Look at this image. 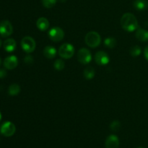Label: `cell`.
<instances>
[{"label": "cell", "mask_w": 148, "mask_h": 148, "mask_svg": "<svg viewBox=\"0 0 148 148\" xmlns=\"http://www.w3.org/2000/svg\"><path fill=\"white\" fill-rule=\"evenodd\" d=\"M121 25L126 31L133 32L138 27V22L134 14L125 13L121 18Z\"/></svg>", "instance_id": "cell-1"}, {"label": "cell", "mask_w": 148, "mask_h": 148, "mask_svg": "<svg viewBox=\"0 0 148 148\" xmlns=\"http://www.w3.org/2000/svg\"><path fill=\"white\" fill-rule=\"evenodd\" d=\"M85 43L91 48H96L101 44V38L99 33L95 31L89 32L85 36Z\"/></svg>", "instance_id": "cell-2"}, {"label": "cell", "mask_w": 148, "mask_h": 148, "mask_svg": "<svg viewBox=\"0 0 148 148\" xmlns=\"http://www.w3.org/2000/svg\"><path fill=\"white\" fill-rule=\"evenodd\" d=\"M75 53V47L71 43H64L59 47V55L65 59H70Z\"/></svg>", "instance_id": "cell-3"}, {"label": "cell", "mask_w": 148, "mask_h": 148, "mask_svg": "<svg viewBox=\"0 0 148 148\" xmlns=\"http://www.w3.org/2000/svg\"><path fill=\"white\" fill-rule=\"evenodd\" d=\"M36 41L30 36H25L21 40V47L26 53H32L36 49Z\"/></svg>", "instance_id": "cell-4"}, {"label": "cell", "mask_w": 148, "mask_h": 148, "mask_svg": "<svg viewBox=\"0 0 148 148\" xmlns=\"http://www.w3.org/2000/svg\"><path fill=\"white\" fill-rule=\"evenodd\" d=\"M15 125L10 121H6L0 127V132L4 137H11L15 133Z\"/></svg>", "instance_id": "cell-5"}, {"label": "cell", "mask_w": 148, "mask_h": 148, "mask_svg": "<svg viewBox=\"0 0 148 148\" xmlns=\"http://www.w3.org/2000/svg\"><path fill=\"white\" fill-rule=\"evenodd\" d=\"M49 36L54 42L61 41L64 37V32L61 27H53L49 32Z\"/></svg>", "instance_id": "cell-6"}, {"label": "cell", "mask_w": 148, "mask_h": 148, "mask_svg": "<svg viewBox=\"0 0 148 148\" xmlns=\"http://www.w3.org/2000/svg\"><path fill=\"white\" fill-rule=\"evenodd\" d=\"M77 59L80 63L87 64L90 63L92 59V54L88 49L82 48L79 49L77 53Z\"/></svg>", "instance_id": "cell-7"}, {"label": "cell", "mask_w": 148, "mask_h": 148, "mask_svg": "<svg viewBox=\"0 0 148 148\" xmlns=\"http://www.w3.org/2000/svg\"><path fill=\"white\" fill-rule=\"evenodd\" d=\"M13 32L12 24L8 20H3L0 23V36L3 38L11 36Z\"/></svg>", "instance_id": "cell-8"}, {"label": "cell", "mask_w": 148, "mask_h": 148, "mask_svg": "<svg viewBox=\"0 0 148 148\" xmlns=\"http://www.w3.org/2000/svg\"><path fill=\"white\" fill-rule=\"evenodd\" d=\"M95 60L98 64L106 65L108 64L110 61L109 56L104 51H98L95 55Z\"/></svg>", "instance_id": "cell-9"}, {"label": "cell", "mask_w": 148, "mask_h": 148, "mask_svg": "<svg viewBox=\"0 0 148 148\" xmlns=\"http://www.w3.org/2000/svg\"><path fill=\"white\" fill-rule=\"evenodd\" d=\"M18 64V59L15 56H10L4 61V66L7 69H13L17 67Z\"/></svg>", "instance_id": "cell-10"}, {"label": "cell", "mask_w": 148, "mask_h": 148, "mask_svg": "<svg viewBox=\"0 0 148 148\" xmlns=\"http://www.w3.org/2000/svg\"><path fill=\"white\" fill-rule=\"evenodd\" d=\"M119 140L118 137L114 134L110 135L106 140V148H119Z\"/></svg>", "instance_id": "cell-11"}, {"label": "cell", "mask_w": 148, "mask_h": 148, "mask_svg": "<svg viewBox=\"0 0 148 148\" xmlns=\"http://www.w3.org/2000/svg\"><path fill=\"white\" fill-rule=\"evenodd\" d=\"M3 46H4V50L7 51V52H12L15 50L17 47V43L13 38H8L4 42Z\"/></svg>", "instance_id": "cell-12"}, {"label": "cell", "mask_w": 148, "mask_h": 148, "mask_svg": "<svg viewBox=\"0 0 148 148\" xmlns=\"http://www.w3.org/2000/svg\"><path fill=\"white\" fill-rule=\"evenodd\" d=\"M36 26L41 31H45L49 27V22L46 17H40L36 22Z\"/></svg>", "instance_id": "cell-13"}, {"label": "cell", "mask_w": 148, "mask_h": 148, "mask_svg": "<svg viewBox=\"0 0 148 148\" xmlns=\"http://www.w3.org/2000/svg\"><path fill=\"white\" fill-rule=\"evenodd\" d=\"M43 55L47 59H53L56 55V49L51 46H47L43 49Z\"/></svg>", "instance_id": "cell-14"}, {"label": "cell", "mask_w": 148, "mask_h": 148, "mask_svg": "<svg viewBox=\"0 0 148 148\" xmlns=\"http://www.w3.org/2000/svg\"><path fill=\"white\" fill-rule=\"evenodd\" d=\"M134 7L139 11H144L148 8V1L147 0H135Z\"/></svg>", "instance_id": "cell-15"}, {"label": "cell", "mask_w": 148, "mask_h": 148, "mask_svg": "<svg viewBox=\"0 0 148 148\" xmlns=\"http://www.w3.org/2000/svg\"><path fill=\"white\" fill-rule=\"evenodd\" d=\"M136 38L139 40L143 42H145L148 40V31L145 29L140 28L136 32Z\"/></svg>", "instance_id": "cell-16"}, {"label": "cell", "mask_w": 148, "mask_h": 148, "mask_svg": "<svg viewBox=\"0 0 148 148\" xmlns=\"http://www.w3.org/2000/svg\"><path fill=\"white\" fill-rule=\"evenodd\" d=\"M20 87L17 84H12L8 88V92L10 95H17L20 93Z\"/></svg>", "instance_id": "cell-17"}, {"label": "cell", "mask_w": 148, "mask_h": 148, "mask_svg": "<svg viewBox=\"0 0 148 148\" xmlns=\"http://www.w3.org/2000/svg\"><path fill=\"white\" fill-rule=\"evenodd\" d=\"M83 74L85 79H91L94 77V76H95V69L92 67H91V66H88V67H87L86 69L84 70Z\"/></svg>", "instance_id": "cell-18"}, {"label": "cell", "mask_w": 148, "mask_h": 148, "mask_svg": "<svg viewBox=\"0 0 148 148\" xmlns=\"http://www.w3.org/2000/svg\"><path fill=\"white\" fill-rule=\"evenodd\" d=\"M104 44L106 47L110 48V49H113L116 45V40L113 37H108L106 38L104 40Z\"/></svg>", "instance_id": "cell-19"}, {"label": "cell", "mask_w": 148, "mask_h": 148, "mask_svg": "<svg viewBox=\"0 0 148 148\" xmlns=\"http://www.w3.org/2000/svg\"><path fill=\"white\" fill-rule=\"evenodd\" d=\"M142 49L140 46H134L130 49V54L133 56V57H137V56H140L141 53Z\"/></svg>", "instance_id": "cell-20"}, {"label": "cell", "mask_w": 148, "mask_h": 148, "mask_svg": "<svg viewBox=\"0 0 148 148\" xmlns=\"http://www.w3.org/2000/svg\"><path fill=\"white\" fill-rule=\"evenodd\" d=\"M64 62L63 60H62V59H57L54 62V64H53V66H54L55 69H56L58 71H61L62 69H64Z\"/></svg>", "instance_id": "cell-21"}, {"label": "cell", "mask_w": 148, "mask_h": 148, "mask_svg": "<svg viewBox=\"0 0 148 148\" xmlns=\"http://www.w3.org/2000/svg\"><path fill=\"white\" fill-rule=\"evenodd\" d=\"M57 0H42V4L46 8H51L56 4Z\"/></svg>", "instance_id": "cell-22"}, {"label": "cell", "mask_w": 148, "mask_h": 148, "mask_svg": "<svg viewBox=\"0 0 148 148\" xmlns=\"http://www.w3.org/2000/svg\"><path fill=\"white\" fill-rule=\"evenodd\" d=\"M121 128V123L119 121H114L110 125V129L113 132H118Z\"/></svg>", "instance_id": "cell-23"}, {"label": "cell", "mask_w": 148, "mask_h": 148, "mask_svg": "<svg viewBox=\"0 0 148 148\" xmlns=\"http://www.w3.org/2000/svg\"><path fill=\"white\" fill-rule=\"evenodd\" d=\"M24 62L27 64H31L33 62V58L32 57V56H30V55L26 56L24 59Z\"/></svg>", "instance_id": "cell-24"}, {"label": "cell", "mask_w": 148, "mask_h": 148, "mask_svg": "<svg viewBox=\"0 0 148 148\" xmlns=\"http://www.w3.org/2000/svg\"><path fill=\"white\" fill-rule=\"evenodd\" d=\"M7 76V72L5 69H0V78H4Z\"/></svg>", "instance_id": "cell-25"}, {"label": "cell", "mask_w": 148, "mask_h": 148, "mask_svg": "<svg viewBox=\"0 0 148 148\" xmlns=\"http://www.w3.org/2000/svg\"><path fill=\"white\" fill-rule=\"evenodd\" d=\"M144 54H145V59L148 61V46H146L145 49Z\"/></svg>", "instance_id": "cell-26"}, {"label": "cell", "mask_w": 148, "mask_h": 148, "mask_svg": "<svg viewBox=\"0 0 148 148\" xmlns=\"http://www.w3.org/2000/svg\"><path fill=\"white\" fill-rule=\"evenodd\" d=\"M1 39H0V48H1Z\"/></svg>", "instance_id": "cell-27"}, {"label": "cell", "mask_w": 148, "mask_h": 148, "mask_svg": "<svg viewBox=\"0 0 148 148\" xmlns=\"http://www.w3.org/2000/svg\"><path fill=\"white\" fill-rule=\"evenodd\" d=\"M1 112H0V121H1Z\"/></svg>", "instance_id": "cell-28"}, {"label": "cell", "mask_w": 148, "mask_h": 148, "mask_svg": "<svg viewBox=\"0 0 148 148\" xmlns=\"http://www.w3.org/2000/svg\"><path fill=\"white\" fill-rule=\"evenodd\" d=\"M61 1H62V2H64L65 1H66V0H60Z\"/></svg>", "instance_id": "cell-29"}, {"label": "cell", "mask_w": 148, "mask_h": 148, "mask_svg": "<svg viewBox=\"0 0 148 148\" xmlns=\"http://www.w3.org/2000/svg\"><path fill=\"white\" fill-rule=\"evenodd\" d=\"M0 64H1V59H0Z\"/></svg>", "instance_id": "cell-30"}, {"label": "cell", "mask_w": 148, "mask_h": 148, "mask_svg": "<svg viewBox=\"0 0 148 148\" xmlns=\"http://www.w3.org/2000/svg\"><path fill=\"white\" fill-rule=\"evenodd\" d=\"M138 148H143V147H138Z\"/></svg>", "instance_id": "cell-31"}]
</instances>
